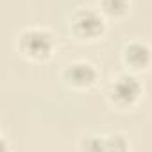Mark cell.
I'll list each match as a JSON object with an SVG mask.
<instances>
[{
	"instance_id": "cell-1",
	"label": "cell",
	"mask_w": 152,
	"mask_h": 152,
	"mask_svg": "<svg viewBox=\"0 0 152 152\" xmlns=\"http://www.w3.org/2000/svg\"><path fill=\"white\" fill-rule=\"evenodd\" d=\"M145 95V86L140 81L138 73L132 72H122L116 77H113L106 90V100L107 104L122 113L132 111L140 106Z\"/></svg>"
},
{
	"instance_id": "cell-2",
	"label": "cell",
	"mask_w": 152,
	"mask_h": 152,
	"mask_svg": "<svg viewBox=\"0 0 152 152\" xmlns=\"http://www.w3.org/2000/svg\"><path fill=\"white\" fill-rule=\"evenodd\" d=\"M16 52L31 63H47L56 54V38L45 27H25L16 36Z\"/></svg>"
},
{
	"instance_id": "cell-3",
	"label": "cell",
	"mask_w": 152,
	"mask_h": 152,
	"mask_svg": "<svg viewBox=\"0 0 152 152\" xmlns=\"http://www.w3.org/2000/svg\"><path fill=\"white\" fill-rule=\"evenodd\" d=\"M68 32L79 43H95L107 32V18L91 7L75 9L68 20Z\"/></svg>"
},
{
	"instance_id": "cell-4",
	"label": "cell",
	"mask_w": 152,
	"mask_h": 152,
	"mask_svg": "<svg viewBox=\"0 0 152 152\" xmlns=\"http://www.w3.org/2000/svg\"><path fill=\"white\" fill-rule=\"evenodd\" d=\"M59 79L61 84L72 91H88L99 84L100 72L88 59H73L61 68Z\"/></svg>"
},
{
	"instance_id": "cell-5",
	"label": "cell",
	"mask_w": 152,
	"mask_h": 152,
	"mask_svg": "<svg viewBox=\"0 0 152 152\" xmlns=\"http://www.w3.org/2000/svg\"><path fill=\"white\" fill-rule=\"evenodd\" d=\"M120 57H122V63L127 68V72H132V73L147 72L152 66V48L141 39L127 41L122 47Z\"/></svg>"
},
{
	"instance_id": "cell-6",
	"label": "cell",
	"mask_w": 152,
	"mask_h": 152,
	"mask_svg": "<svg viewBox=\"0 0 152 152\" xmlns=\"http://www.w3.org/2000/svg\"><path fill=\"white\" fill-rule=\"evenodd\" d=\"M131 0H99V11L107 18L120 22L131 13Z\"/></svg>"
},
{
	"instance_id": "cell-7",
	"label": "cell",
	"mask_w": 152,
	"mask_h": 152,
	"mask_svg": "<svg viewBox=\"0 0 152 152\" xmlns=\"http://www.w3.org/2000/svg\"><path fill=\"white\" fill-rule=\"evenodd\" d=\"M79 150L91 152H107V132L106 134H86L77 143Z\"/></svg>"
},
{
	"instance_id": "cell-8",
	"label": "cell",
	"mask_w": 152,
	"mask_h": 152,
	"mask_svg": "<svg viewBox=\"0 0 152 152\" xmlns=\"http://www.w3.org/2000/svg\"><path fill=\"white\" fill-rule=\"evenodd\" d=\"M111 150H116V152L132 150L131 140L122 132H107V152H111Z\"/></svg>"
}]
</instances>
